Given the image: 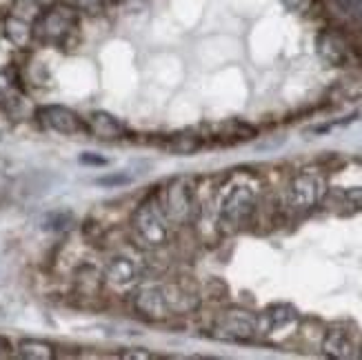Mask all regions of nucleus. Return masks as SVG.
<instances>
[{"mask_svg":"<svg viewBox=\"0 0 362 360\" xmlns=\"http://www.w3.org/2000/svg\"><path fill=\"white\" fill-rule=\"evenodd\" d=\"M258 210V193L252 185H233L220 202L218 225L225 233L240 231Z\"/></svg>","mask_w":362,"mask_h":360,"instance_id":"f257e3e1","label":"nucleus"},{"mask_svg":"<svg viewBox=\"0 0 362 360\" xmlns=\"http://www.w3.org/2000/svg\"><path fill=\"white\" fill-rule=\"evenodd\" d=\"M327 180L316 172H300L285 187V205L294 214H307L327 198Z\"/></svg>","mask_w":362,"mask_h":360,"instance_id":"f03ea898","label":"nucleus"},{"mask_svg":"<svg viewBox=\"0 0 362 360\" xmlns=\"http://www.w3.org/2000/svg\"><path fill=\"white\" fill-rule=\"evenodd\" d=\"M78 22L74 5H51L34 22V38L47 45H60L72 36Z\"/></svg>","mask_w":362,"mask_h":360,"instance_id":"7ed1b4c3","label":"nucleus"},{"mask_svg":"<svg viewBox=\"0 0 362 360\" xmlns=\"http://www.w3.org/2000/svg\"><path fill=\"white\" fill-rule=\"evenodd\" d=\"M167 223H169V220L164 218L156 200L143 202L131 216V225H134L138 240L151 249L162 247L169 240V225Z\"/></svg>","mask_w":362,"mask_h":360,"instance_id":"20e7f679","label":"nucleus"},{"mask_svg":"<svg viewBox=\"0 0 362 360\" xmlns=\"http://www.w3.org/2000/svg\"><path fill=\"white\" fill-rule=\"evenodd\" d=\"M212 334L218 340H229V342L252 340L258 334V314L243 309V307L222 309L216 316Z\"/></svg>","mask_w":362,"mask_h":360,"instance_id":"39448f33","label":"nucleus"},{"mask_svg":"<svg viewBox=\"0 0 362 360\" xmlns=\"http://www.w3.org/2000/svg\"><path fill=\"white\" fill-rule=\"evenodd\" d=\"M156 205L160 207V212L169 223L185 225L193 218V210H196V202H193V191L189 187L187 180L178 178L172 180L169 185L162 187L156 196Z\"/></svg>","mask_w":362,"mask_h":360,"instance_id":"423d86ee","label":"nucleus"},{"mask_svg":"<svg viewBox=\"0 0 362 360\" xmlns=\"http://www.w3.org/2000/svg\"><path fill=\"white\" fill-rule=\"evenodd\" d=\"M316 49L318 56L331 67H344L356 58L351 36L342 27H327V30L320 32L316 40Z\"/></svg>","mask_w":362,"mask_h":360,"instance_id":"0eeeda50","label":"nucleus"},{"mask_svg":"<svg viewBox=\"0 0 362 360\" xmlns=\"http://www.w3.org/2000/svg\"><path fill=\"white\" fill-rule=\"evenodd\" d=\"M323 354L329 358H338V360H351L360 356V345H358V334L356 329L349 325H331L325 336H323Z\"/></svg>","mask_w":362,"mask_h":360,"instance_id":"6e6552de","label":"nucleus"},{"mask_svg":"<svg viewBox=\"0 0 362 360\" xmlns=\"http://www.w3.org/2000/svg\"><path fill=\"white\" fill-rule=\"evenodd\" d=\"M38 120L45 129H51L56 134L63 136H74L80 131H87V124L80 120L76 112H72L69 107L63 105H47L38 109Z\"/></svg>","mask_w":362,"mask_h":360,"instance_id":"1a4fd4ad","label":"nucleus"},{"mask_svg":"<svg viewBox=\"0 0 362 360\" xmlns=\"http://www.w3.org/2000/svg\"><path fill=\"white\" fill-rule=\"evenodd\" d=\"M134 307L143 318H147V321H164V318L172 316L169 307H167V300H164L162 285L138 289L134 294Z\"/></svg>","mask_w":362,"mask_h":360,"instance_id":"9d476101","label":"nucleus"},{"mask_svg":"<svg viewBox=\"0 0 362 360\" xmlns=\"http://www.w3.org/2000/svg\"><path fill=\"white\" fill-rule=\"evenodd\" d=\"M167 307H169L172 316H183L193 314L200 307V294L196 287H189L187 283H172L162 285Z\"/></svg>","mask_w":362,"mask_h":360,"instance_id":"9b49d317","label":"nucleus"},{"mask_svg":"<svg viewBox=\"0 0 362 360\" xmlns=\"http://www.w3.org/2000/svg\"><path fill=\"white\" fill-rule=\"evenodd\" d=\"M298 321V311L291 304H271L258 316V331L262 334H273V331L287 329Z\"/></svg>","mask_w":362,"mask_h":360,"instance_id":"f8f14e48","label":"nucleus"},{"mask_svg":"<svg viewBox=\"0 0 362 360\" xmlns=\"http://www.w3.org/2000/svg\"><path fill=\"white\" fill-rule=\"evenodd\" d=\"M105 278L116 287H131L138 278H141V271H138L136 262L131 258L114 256L105 267Z\"/></svg>","mask_w":362,"mask_h":360,"instance_id":"ddd939ff","label":"nucleus"},{"mask_svg":"<svg viewBox=\"0 0 362 360\" xmlns=\"http://www.w3.org/2000/svg\"><path fill=\"white\" fill-rule=\"evenodd\" d=\"M87 131L93 134L96 138H103V141H114V138L122 136V124L107 112H93L87 120Z\"/></svg>","mask_w":362,"mask_h":360,"instance_id":"4468645a","label":"nucleus"},{"mask_svg":"<svg viewBox=\"0 0 362 360\" xmlns=\"http://www.w3.org/2000/svg\"><path fill=\"white\" fill-rule=\"evenodd\" d=\"M3 30L9 43L16 47H27L34 40V22H30L22 16H16V13H11V16L5 18Z\"/></svg>","mask_w":362,"mask_h":360,"instance_id":"2eb2a0df","label":"nucleus"},{"mask_svg":"<svg viewBox=\"0 0 362 360\" xmlns=\"http://www.w3.org/2000/svg\"><path fill=\"white\" fill-rule=\"evenodd\" d=\"M18 354L27 360H51L56 358L53 345L47 340H38V338H25L18 342Z\"/></svg>","mask_w":362,"mask_h":360,"instance_id":"dca6fc26","label":"nucleus"},{"mask_svg":"<svg viewBox=\"0 0 362 360\" xmlns=\"http://www.w3.org/2000/svg\"><path fill=\"white\" fill-rule=\"evenodd\" d=\"M329 9L347 22L362 20V0H329Z\"/></svg>","mask_w":362,"mask_h":360,"instance_id":"f3484780","label":"nucleus"},{"mask_svg":"<svg viewBox=\"0 0 362 360\" xmlns=\"http://www.w3.org/2000/svg\"><path fill=\"white\" fill-rule=\"evenodd\" d=\"M331 196L340 207V212H344V214H354V212L362 210V187L340 189V191H333Z\"/></svg>","mask_w":362,"mask_h":360,"instance_id":"a211bd4d","label":"nucleus"},{"mask_svg":"<svg viewBox=\"0 0 362 360\" xmlns=\"http://www.w3.org/2000/svg\"><path fill=\"white\" fill-rule=\"evenodd\" d=\"M76 285L82 296H96L101 292V274L91 267H82L76 276Z\"/></svg>","mask_w":362,"mask_h":360,"instance_id":"6ab92c4d","label":"nucleus"},{"mask_svg":"<svg viewBox=\"0 0 362 360\" xmlns=\"http://www.w3.org/2000/svg\"><path fill=\"white\" fill-rule=\"evenodd\" d=\"M200 147H202V141L193 134H178L169 143V149L176 151V154H193V151H198Z\"/></svg>","mask_w":362,"mask_h":360,"instance_id":"aec40b11","label":"nucleus"},{"mask_svg":"<svg viewBox=\"0 0 362 360\" xmlns=\"http://www.w3.org/2000/svg\"><path fill=\"white\" fill-rule=\"evenodd\" d=\"M283 5L294 13H309L316 7V0H283Z\"/></svg>","mask_w":362,"mask_h":360,"instance_id":"412c9836","label":"nucleus"},{"mask_svg":"<svg viewBox=\"0 0 362 360\" xmlns=\"http://www.w3.org/2000/svg\"><path fill=\"white\" fill-rule=\"evenodd\" d=\"M105 0H72V5L76 9H82V11H89V13H96L101 7H103Z\"/></svg>","mask_w":362,"mask_h":360,"instance_id":"4be33fe9","label":"nucleus"},{"mask_svg":"<svg viewBox=\"0 0 362 360\" xmlns=\"http://www.w3.org/2000/svg\"><path fill=\"white\" fill-rule=\"evenodd\" d=\"M11 89H13V82H11V78H9L7 74L0 72V103L9 98Z\"/></svg>","mask_w":362,"mask_h":360,"instance_id":"5701e85b","label":"nucleus"},{"mask_svg":"<svg viewBox=\"0 0 362 360\" xmlns=\"http://www.w3.org/2000/svg\"><path fill=\"white\" fill-rule=\"evenodd\" d=\"M72 223V214H56L51 216V225H47L49 229H67V225Z\"/></svg>","mask_w":362,"mask_h":360,"instance_id":"b1692460","label":"nucleus"},{"mask_svg":"<svg viewBox=\"0 0 362 360\" xmlns=\"http://www.w3.org/2000/svg\"><path fill=\"white\" fill-rule=\"evenodd\" d=\"M120 358H138V360H151L156 358L151 352H143V349H129V352H122Z\"/></svg>","mask_w":362,"mask_h":360,"instance_id":"393cba45","label":"nucleus"},{"mask_svg":"<svg viewBox=\"0 0 362 360\" xmlns=\"http://www.w3.org/2000/svg\"><path fill=\"white\" fill-rule=\"evenodd\" d=\"M82 162H96V165H105V158H96V156H82Z\"/></svg>","mask_w":362,"mask_h":360,"instance_id":"a878e982","label":"nucleus"},{"mask_svg":"<svg viewBox=\"0 0 362 360\" xmlns=\"http://www.w3.org/2000/svg\"><path fill=\"white\" fill-rule=\"evenodd\" d=\"M114 3H127V0H114Z\"/></svg>","mask_w":362,"mask_h":360,"instance_id":"bb28decb","label":"nucleus"},{"mask_svg":"<svg viewBox=\"0 0 362 360\" xmlns=\"http://www.w3.org/2000/svg\"><path fill=\"white\" fill-rule=\"evenodd\" d=\"M32 3H43V0H32Z\"/></svg>","mask_w":362,"mask_h":360,"instance_id":"cd10ccee","label":"nucleus"},{"mask_svg":"<svg viewBox=\"0 0 362 360\" xmlns=\"http://www.w3.org/2000/svg\"><path fill=\"white\" fill-rule=\"evenodd\" d=\"M360 358H362V345H360Z\"/></svg>","mask_w":362,"mask_h":360,"instance_id":"c85d7f7f","label":"nucleus"},{"mask_svg":"<svg viewBox=\"0 0 362 360\" xmlns=\"http://www.w3.org/2000/svg\"><path fill=\"white\" fill-rule=\"evenodd\" d=\"M0 347H3V340H0Z\"/></svg>","mask_w":362,"mask_h":360,"instance_id":"c756f323","label":"nucleus"}]
</instances>
